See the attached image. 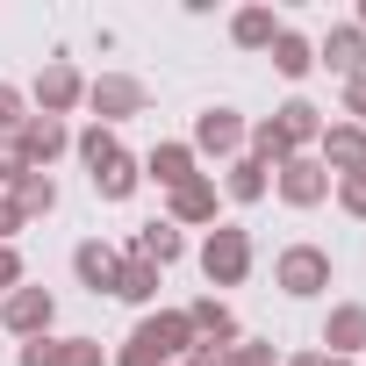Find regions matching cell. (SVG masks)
I'll return each instance as SVG.
<instances>
[{
  "mask_svg": "<svg viewBox=\"0 0 366 366\" xmlns=\"http://www.w3.org/2000/svg\"><path fill=\"white\" fill-rule=\"evenodd\" d=\"M323 280H330V259H323V252H309V244H302V252H287V259H280V287H287V295H316Z\"/></svg>",
  "mask_w": 366,
  "mask_h": 366,
  "instance_id": "obj_1",
  "label": "cell"
},
{
  "mask_svg": "<svg viewBox=\"0 0 366 366\" xmlns=\"http://www.w3.org/2000/svg\"><path fill=\"white\" fill-rule=\"evenodd\" d=\"M244 259H252V252H244V237H237V230H216V237H209V252H202L209 280H244Z\"/></svg>",
  "mask_w": 366,
  "mask_h": 366,
  "instance_id": "obj_2",
  "label": "cell"
},
{
  "mask_svg": "<svg viewBox=\"0 0 366 366\" xmlns=\"http://www.w3.org/2000/svg\"><path fill=\"white\" fill-rule=\"evenodd\" d=\"M72 266H79V280H86V287H115V273H122V266H115V252H101V244H79V259H72Z\"/></svg>",
  "mask_w": 366,
  "mask_h": 366,
  "instance_id": "obj_3",
  "label": "cell"
},
{
  "mask_svg": "<svg viewBox=\"0 0 366 366\" xmlns=\"http://www.w3.org/2000/svg\"><path fill=\"white\" fill-rule=\"evenodd\" d=\"M8 323H15V330H44V323H51V295H36V287L15 295V302H8Z\"/></svg>",
  "mask_w": 366,
  "mask_h": 366,
  "instance_id": "obj_4",
  "label": "cell"
},
{
  "mask_svg": "<svg viewBox=\"0 0 366 366\" xmlns=\"http://www.w3.org/2000/svg\"><path fill=\"white\" fill-rule=\"evenodd\" d=\"M151 287H158V273H151V266H144V259H137V266H122V273H115V295H122V302H144V295H151Z\"/></svg>",
  "mask_w": 366,
  "mask_h": 366,
  "instance_id": "obj_5",
  "label": "cell"
},
{
  "mask_svg": "<svg viewBox=\"0 0 366 366\" xmlns=\"http://www.w3.org/2000/svg\"><path fill=\"white\" fill-rule=\"evenodd\" d=\"M330 345H366V309H337L330 316Z\"/></svg>",
  "mask_w": 366,
  "mask_h": 366,
  "instance_id": "obj_6",
  "label": "cell"
},
{
  "mask_svg": "<svg viewBox=\"0 0 366 366\" xmlns=\"http://www.w3.org/2000/svg\"><path fill=\"white\" fill-rule=\"evenodd\" d=\"M172 252H179V237H172L165 223H151V230H144V266H165Z\"/></svg>",
  "mask_w": 366,
  "mask_h": 366,
  "instance_id": "obj_7",
  "label": "cell"
},
{
  "mask_svg": "<svg viewBox=\"0 0 366 366\" xmlns=\"http://www.w3.org/2000/svg\"><path fill=\"white\" fill-rule=\"evenodd\" d=\"M72 352H79V345H44V337H36V345L22 352V366H72Z\"/></svg>",
  "mask_w": 366,
  "mask_h": 366,
  "instance_id": "obj_8",
  "label": "cell"
},
{
  "mask_svg": "<svg viewBox=\"0 0 366 366\" xmlns=\"http://www.w3.org/2000/svg\"><path fill=\"white\" fill-rule=\"evenodd\" d=\"M287 194H295V202H316V194H323V179H316L309 165H295V179H287Z\"/></svg>",
  "mask_w": 366,
  "mask_h": 366,
  "instance_id": "obj_9",
  "label": "cell"
},
{
  "mask_svg": "<svg viewBox=\"0 0 366 366\" xmlns=\"http://www.w3.org/2000/svg\"><path fill=\"white\" fill-rule=\"evenodd\" d=\"M209 209H216L209 187H179V216H209Z\"/></svg>",
  "mask_w": 366,
  "mask_h": 366,
  "instance_id": "obj_10",
  "label": "cell"
},
{
  "mask_svg": "<svg viewBox=\"0 0 366 366\" xmlns=\"http://www.w3.org/2000/svg\"><path fill=\"white\" fill-rule=\"evenodd\" d=\"M151 165H158V179H187V151H158Z\"/></svg>",
  "mask_w": 366,
  "mask_h": 366,
  "instance_id": "obj_11",
  "label": "cell"
},
{
  "mask_svg": "<svg viewBox=\"0 0 366 366\" xmlns=\"http://www.w3.org/2000/svg\"><path fill=\"white\" fill-rule=\"evenodd\" d=\"M22 209H51V179H29V187H22Z\"/></svg>",
  "mask_w": 366,
  "mask_h": 366,
  "instance_id": "obj_12",
  "label": "cell"
},
{
  "mask_svg": "<svg viewBox=\"0 0 366 366\" xmlns=\"http://www.w3.org/2000/svg\"><path fill=\"white\" fill-rule=\"evenodd\" d=\"M345 202H352V209L366 216V172H359V179H352V187H345Z\"/></svg>",
  "mask_w": 366,
  "mask_h": 366,
  "instance_id": "obj_13",
  "label": "cell"
},
{
  "mask_svg": "<svg viewBox=\"0 0 366 366\" xmlns=\"http://www.w3.org/2000/svg\"><path fill=\"white\" fill-rule=\"evenodd\" d=\"M8 280H15V259H8V252H0V287H8Z\"/></svg>",
  "mask_w": 366,
  "mask_h": 366,
  "instance_id": "obj_14",
  "label": "cell"
},
{
  "mask_svg": "<svg viewBox=\"0 0 366 366\" xmlns=\"http://www.w3.org/2000/svg\"><path fill=\"white\" fill-rule=\"evenodd\" d=\"M295 366H323V359H295Z\"/></svg>",
  "mask_w": 366,
  "mask_h": 366,
  "instance_id": "obj_15",
  "label": "cell"
}]
</instances>
